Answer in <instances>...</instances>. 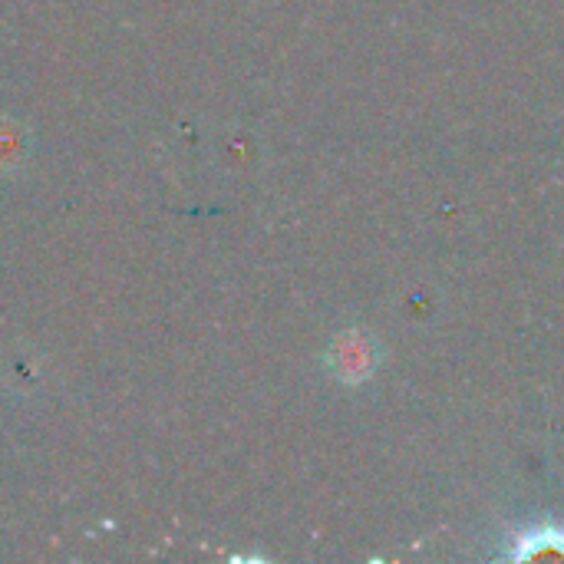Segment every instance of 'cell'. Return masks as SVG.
<instances>
[{
    "label": "cell",
    "instance_id": "1",
    "mask_svg": "<svg viewBox=\"0 0 564 564\" xmlns=\"http://www.w3.org/2000/svg\"><path fill=\"white\" fill-rule=\"evenodd\" d=\"M506 558L532 562V558H564V529L562 525H535L529 532L512 535Z\"/></svg>",
    "mask_w": 564,
    "mask_h": 564
},
{
    "label": "cell",
    "instance_id": "2",
    "mask_svg": "<svg viewBox=\"0 0 564 564\" xmlns=\"http://www.w3.org/2000/svg\"><path fill=\"white\" fill-rule=\"evenodd\" d=\"M330 367H334V373H337L344 383H360V380L373 370V354H370V347L364 344L360 334H350V337H344V340L334 347Z\"/></svg>",
    "mask_w": 564,
    "mask_h": 564
},
{
    "label": "cell",
    "instance_id": "3",
    "mask_svg": "<svg viewBox=\"0 0 564 564\" xmlns=\"http://www.w3.org/2000/svg\"><path fill=\"white\" fill-rule=\"evenodd\" d=\"M30 155V139L20 122L0 116V172H17Z\"/></svg>",
    "mask_w": 564,
    "mask_h": 564
}]
</instances>
